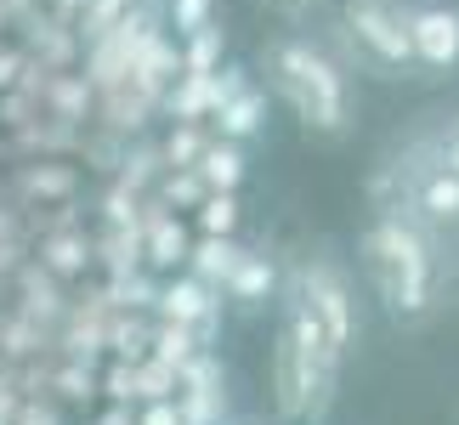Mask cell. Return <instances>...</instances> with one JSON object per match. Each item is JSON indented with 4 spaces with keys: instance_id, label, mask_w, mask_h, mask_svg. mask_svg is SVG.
<instances>
[{
    "instance_id": "4316f807",
    "label": "cell",
    "mask_w": 459,
    "mask_h": 425,
    "mask_svg": "<svg viewBox=\"0 0 459 425\" xmlns=\"http://www.w3.org/2000/svg\"><path fill=\"white\" fill-rule=\"evenodd\" d=\"M143 6H153V0H143Z\"/></svg>"
},
{
    "instance_id": "5bb4252c",
    "label": "cell",
    "mask_w": 459,
    "mask_h": 425,
    "mask_svg": "<svg viewBox=\"0 0 459 425\" xmlns=\"http://www.w3.org/2000/svg\"><path fill=\"white\" fill-rule=\"evenodd\" d=\"M199 227H204V239H233L238 233V221H244V210H238V193H204L199 204Z\"/></svg>"
},
{
    "instance_id": "603a6c76",
    "label": "cell",
    "mask_w": 459,
    "mask_h": 425,
    "mask_svg": "<svg viewBox=\"0 0 459 425\" xmlns=\"http://www.w3.org/2000/svg\"><path fill=\"white\" fill-rule=\"evenodd\" d=\"M57 97H63V108H85L91 102V91H80V85H57Z\"/></svg>"
},
{
    "instance_id": "ffe728a7",
    "label": "cell",
    "mask_w": 459,
    "mask_h": 425,
    "mask_svg": "<svg viewBox=\"0 0 459 425\" xmlns=\"http://www.w3.org/2000/svg\"><path fill=\"white\" fill-rule=\"evenodd\" d=\"M204 193H210V187L199 182V170H176L170 182H165V199H170V204H199Z\"/></svg>"
},
{
    "instance_id": "484cf974",
    "label": "cell",
    "mask_w": 459,
    "mask_h": 425,
    "mask_svg": "<svg viewBox=\"0 0 459 425\" xmlns=\"http://www.w3.org/2000/svg\"><path fill=\"white\" fill-rule=\"evenodd\" d=\"M74 6L85 12V0H57V12H74Z\"/></svg>"
},
{
    "instance_id": "8fae6325",
    "label": "cell",
    "mask_w": 459,
    "mask_h": 425,
    "mask_svg": "<svg viewBox=\"0 0 459 425\" xmlns=\"http://www.w3.org/2000/svg\"><path fill=\"white\" fill-rule=\"evenodd\" d=\"M210 126H216V136L227 142H250L267 131V91H255V85H244L238 97H227L216 114H210Z\"/></svg>"
},
{
    "instance_id": "ba28073f",
    "label": "cell",
    "mask_w": 459,
    "mask_h": 425,
    "mask_svg": "<svg viewBox=\"0 0 459 425\" xmlns=\"http://www.w3.org/2000/svg\"><path fill=\"white\" fill-rule=\"evenodd\" d=\"M221 295L233 300V312L255 317V312H261V307H267V300L278 295V267H273V256H250V250H244V256H238V267L227 273Z\"/></svg>"
},
{
    "instance_id": "d6986e66",
    "label": "cell",
    "mask_w": 459,
    "mask_h": 425,
    "mask_svg": "<svg viewBox=\"0 0 459 425\" xmlns=\"http://www.w3.org/2000/svg\"><path fill=\"white\" fill-rule=\"evenodd\" d=\"M426 148H431L437 159H443L448 170H459V114H448L443 126H437V131L426 136Z\"/></svg>"
},
{
    "instance_id": "5b68a950",
    "label": "cell",
    "mask_w": 459,
    "mask_h": 425,
    "mask_svg": "<svg viewBox=\"0 0 459 425\" xmlns=\"http://www.w3.org/2000/svg\"><path fill=\"white\" fill-rule=\"evenodd\" d=\"M392 176H397V199L392 204L409 210L437 244H454L459 239V170H448L426 142H414L409 159L392 165Z\"/></svg>"
},
{
    "instance_id": "e0dca14e",
    "label": "cell",
    "mask_w": 459,
    "mask_h": 425,
    "mask_svg": "<svg viewBox=\"0 0 459 425\" xmlns=\"http://www.w3.org/2000/svg\"><path fill=\"white\" fill-rule=\"evenodd\" d=\"M204 23H216V0H170V29L182 34V40Z\"/></svg>"
},
{
    "instance_id": "3957f363",
    "label": "cell",
    "mask_w": 459,
    "mask_h": 425,
    "mask_svg": "<svg viewBox=\"0 0 459 425\" xmlns=\"http://www.w3.org/2000/svg\"><path fill=\"white\" fill-rule=\"evenodd\" d=\"M341 346L312 324L307 312L284 307L273 341V403L290 425H329L334 397H341Z\"/></svg>"
},
{
    "instance_id": "30bf717a",
    "label": "cell",
    "mask_w": 459,
    "mask_h": 425,
    "mask_svg": "<svg viewBox=\"0 0 459 425\" xmlns=\"http://www.w3.org/2000/svg\"><path fill=\"white\" fill-rule=\"evenodd\" d=\"M193 170H199V182L210 193H238L244 176H250V153H244V142H227V136H210L204 153L193 159Z\"/></svg>"
},
{
    "instance_id": "2e32d148",
    "label": "cell",
    "mask_w": 459,
    "mask_h": 425,
    "mask_svg": "<svg viewBox=\"0 0 459 425\" xmlns=\"http://www.w3.org/2000/svg\"><path fill=\"white\" fill-rule=\"evenodd\" d=\"M153 267H182L187 261V233H182V221H159L153 227Z\"/></svg>"
},
{
    "instance_id": "9c48e42d",
    "label": "cell",
    "mask_w": 459,
    "mask_h": 425,
    "mask_svg": "<svg viewBox=\"0 0 459 425\" xmlns=\"http://www.w3.org/2000/svg\"><path fill=\"white\" fill-rule=\"evenodd\" d=\"M159 312H165V324H187V329H199L204 317H216V312H221V290H210V283H199L193 273H182V278H170V283H165V295H159Z\"/></svg>"
},
{
    "instance_id": "6da1fadb",
    "label": "cell",
    "mask_w": 459,
    "mask_h": 425,
    "mask_svg": "<svg viewBox=\"0 0 459 425\" xmlns=\"http://www.w3.org/2000/svg\"><path fill=\"white\" fill-rule=\"evenodd\" d=\"M358 267L368 278V290H375V300L403 329H426L448 307L443 244L397 204H380V216L358 233Z\"/></svg>"
},
{
    "instance_id": "7a4b0ae2",
    "label": "cell",
    "mask_w": 459,
    "mask_h": 425,
    "mask_svg": "<svg viewBox=\"0 0 459 425\" xmlns=\"http://www.w3.org/2000/svg\"><path fill=\"white\" fill-rule=\"evenodd\" d=\"M261 68H267V85L307 126V136H317V142L351 136V126H358V97H351L346 68L317 40H307V34H278V40L261 46Z\"/></svg>"
},
{
    "instance_id": "44dd1931",
    "label": "cell",
    "mask_w": 459,
    "mask_h": 425,
    "mask_svg": "<svg viewBox=\"0 0 459 425\" xmlns=\"http://www.w3.org/2000/svg\"><path fill=\"white\" fill-rule=\"evenodd\" d=\"M136 425H187V420H182V409H176L170 397H153L148 409L136 414Z\"/></svg>"
},
{
    "instance_id": "4fadbf2b",
    "label": "cell",
    "mask_w": 459,
    "mask_h": 425,
    "mask_svg": "<svg viewBox=\"0 0 459 425\" xmlns=\"http://www.w3.org/2000/svg\"><path fill=\"white\" fill-rule=\"evenodd\" d=\"M221 51H227L221 23L193 29V34H187V46H182V74H216V68H221Z\"/></svg>"
},
{
    "instance_id": "277c9868",
    "label": "cell",
    "mask_w": 459,
    "mask_h": 425,
    "mask_svg": "<svg viewBox=\"0 0 459 425\" xmlns=\"http://www.w3.org/2000/svg\"><path fill=\"white\" fill-rule=\"evenodd\" d=\"M284 307L307 312L317 329L341 346V358H351L363 341V307H358V283L334 256H301L295 273L284 278Z\"/></svg>"
},
{
    "instance_id": "9a60e30c",
    "label": "cell",
    "mask_w": 459,
    "mask_h": 425,
    "mask_svg": "<svg viewBox=\"0 0 459 425\" xmlns=\"http://www.w3.org/2000/svg\"><path fill=\"white\" fill-rule=\"evenodd\" d=\"M204 119H176V131H170V142H165V159L176 170H193V159L204 153Z\"/></svg>"
},
{
    "instance_id": "7402d4cb",
    "label": "cell",
    "mask_w": 459,
    "mask_h": 425,
    "mask_svg": "<svg viewBox=\"0 0 459 425\" xmlns=\"http://www.w3.org/2000/svg\"><path fill=\"white\" fill-rule=\"evenodd\" d=\"M261 6H273V12H284V17H295V23H301V17L317 6V0H261Z\"/></svg>"
},
{
    "instance_id": "52a82bcc",
    "label": "cell",
    "mask_w": 459,
    "mask_h": 425,
    "mask_svg": "<svg viewBox=\"0 0 459 425\" xmlns=\"http://www.w3.org/2000/svg\"><path fill=\"white\" fill-rule=\"evenodd\" d=\"M409 46H414L420 74H431V80L459 74V6L454 0H420V6H409Z\"/></svg>"
},
{
    "instance_id": "8992f818",
    "label": "cell",
    "mask_w": 459,
    "mask_h": 425,
    "mask_svg": "<svg viewBox=\"0 0 459 425\" xmlns=\"http://www.w3.org/2000/svg\"><path fill=\"white\" fill-rule=\"evenodd\" d=\"M341 23L351 51L385 80H414V46H409V0H341Z\"/></svg>"
},
{
    "instance_id": "cb8c5ba5",
    "label": "cell",
    "mask_w": 459,
    "mask_h": 425,
    "mask_svg": "<svg viewBox=\"0 0 459 425\" xmlns=\"http://www.w3.org/2000/svg\"><path fill=\"white\" fill-rule=\"evenodd\" d=\"M12 68H17V57H0V85H12Z\"/></svg>"
},
{
    "instance_id": "7c38bea8",
    "label": "cell",
    "mask_w": 459,
    "mask_h": 425,
    "mask_svg": "<svg viewBox=\"0 0 459 425\" xmlns=\"http://www.w3.org/2000/svg\"><path fill=\"white\" fill-rule=\"evenodd\" d=\"M238 256H244V244H238V239H199V244L187 250L182 267L199 278V283H210V290H221L227 273L238 267Z\"/></svg>"
},
{
    "instance_id": "ac0fdd59",
    "label": "cell",
    "mask_w": 459,
    "mask_h": 425,
    "mask_svg": "<svg viewBox=\"0 0 459 425\" xmlns=\"http://www.w3.org/2000/svg\"><path fill=\"white\" fill-rule=\"evenodd\" d=\"M153 341H159V363H187L193 346H199V334H193L187 324H165Z\"/></svg>"
},
{
    "instance_id": "d4e9b609",
    "label": "cell",
    "mask_w": 459,
    "mask_h": 425,
    "mask_svg": "<svg viewBox=\"0 0 459 425\" xmlns=\"http://www.w3.org/2000/svg\"><path fill=\"white\" fill-rule=\"evenodd\" d=\"M221 425H267V420H255V414H238V420H221Z\"/></svg>"
}]
</instances>
